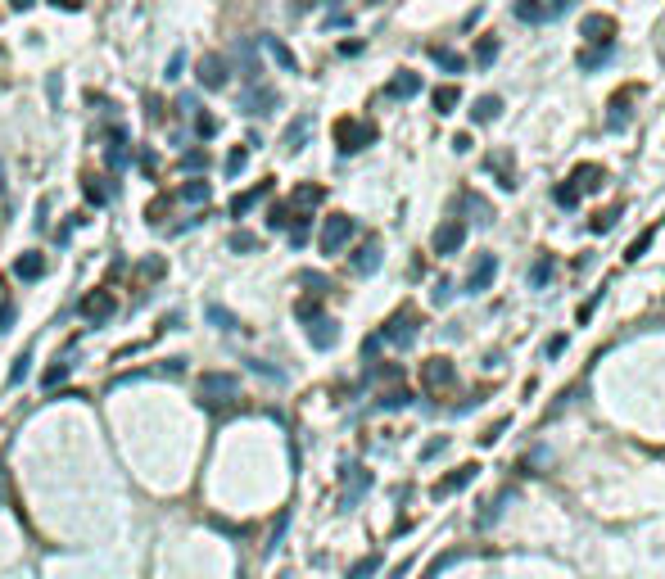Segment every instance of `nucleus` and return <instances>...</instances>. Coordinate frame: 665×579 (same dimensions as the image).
<instances>
[{"instance_id": "nucleus-19", "label": "nucleus", "mask_w": 665, "mask_h": 579, "mask_svg": "<svg viewBox=\"0 0 665 579\" xmlns=\"http://www.w3.org/2000/svg\"><path fill=\"white\" fill-rule=\"evenodd\" d=\"M416 91H421V77H416V73H398L390 87H385V95H390V100H407V95H416Z\"/></svg>"}, {"instance_id": "nucleus-35", "label": "nucleus", "mask_w": 665, "mask_h": 579, "mask_svg": "<svg viewBox=\"0 0 665 579\" xmlns=\"http://www.w3.org/2000/svg\"><path fill=\"white\" fill-rule=\"evenodd\" d=\"M430 55H435L439 64L448 68V73H462V64H466V59H462V55H453V50H448V45H435V50H430Z\"/></svg>"}, {"instance_id": "nucleus-23", "label": "nucleus", "mask_w": 665, "mask_h": 579, "mask_svg": "<svg viewBox=\"0 0 665 579\" xmlns=\"http://www.w3.org/2000/svg\"><path fill=\"white\" fill-rule=\"evenodd\" d=\"M430 100H435V113H453V109H458V100H462V91L448 82V87H439Z\"/></svg>"}, {"instance_id": "nucleus-6", "label": "nucleus", "mask_w": 665, "mask_h": 579, "mask_svg": "<svg viewBox=\"0 0 665 579\" xmlns=\"http://www.w3.org/2000/svg\"><path fill=\"white\" fill-rule=\"evenodd\" d=\"M462 245H466V222H462V218H448V222H439V227H435V240H430V249H435L439 258H453Z\"/></svg>"}, {"instance_id": "nucleus-55", "label": "nucleus", "mask_w": 665, "mask_h": 579, "mask_svg": "<svg viewBox=\"0 0 665 579\" xmlns=\"http://www.w3.org/2000/svg\"><path fill=\"white\" fill-rule=\"evenodd\" d=\"M59 10H82V5H87V0H55Z\"/></svg>"}, {"instance_id": "nucleus-43", "label": "nucleus", "mask_w": 665, "mask_h": 579, "mask_svg": "<svg viewBox=\"0 0 665 579\" xmlns=\"http://www.w3.org/2000/svg\"><path fill=\"white\" fill-rule=\"evenodd\" d=\"M322 195H326L322 186H299L295 190V204H322Z\"/></svg>"}, {"instance_id": "nucleus-25", "label": "nucleus", "mask_w": 665, "mask_h": 579, "mask_svg": "<svg viewBox=\"0 0 665 579\" xmlns=\"http://www.w3.org/2000/svg\"><path fill=\"white\" fill-rule=\"evenodd\" d=\"M498 109H502L498 95H480V100H475V109H471V118H475V122H489V118H498Z\"/></svg>"}, {"instance_id": "nucleus-51", "label": "nucleus", "mask_w": 665, "mask_h": 579, "mask_svg": "<svg viewBox=\"0 0 665 579\" xmlns=\"http://www.w3.org/2000/svg\"><path fill=\"white\" fill-rule=\"evenodd\" d=\"M204 163H208V159H204V154H199V150H195V154H185V159H181V168H190V172H199V168H204Z\"/></svg>"}, {"instance_id": "nucleus-58", "label": "nucleus", "mask_w": 665, "mask_h": 579, "mask_svg": "<svg viewBox=\"0 0 665 579\" xmlns=\"http://www.w3.org/2000/svg\"><path fill=\"white\" fill-rule=\"evenodd\" d=\"M0 186H5V181H0Z\"/></svg>"}, {"instance_id": "nucleus-44", "label": "nucleus", "mask_w": 665, "mask_h": 579, "mask_svg": "<svg viewBox=\"0 0 665 579\" xmlns=\"http://www.w3.org/2000/svg\"><path fill=\"white\" fill-rule=\"evenodd\" d=\"M439 453H448V435H439V439H430V444H425L421 449V462H435Z\"/></svg>"}, {"instance_id": "nucleus-26", "label": "nucleus", "mask_w": 665, "mask_h": 579, "mask_svg": "<svg viewBox=\"0 0 665 579\" xmlns=\"http://www.w3.org/2000/svg\"><path fill=\"white\" fill-rule=\"evenodd\" d=\"M616 218H620V204H611L607 213H593V222H589V231L593 236H607L611 227H616Z\"/></svg>"}, {"instance_id": "nucleus-50", "label": "nucleus", "mask_w": 665, "mask_h": 579, "mask_svg": "<svg viewBox=\"0 0 665 579\" xmlns=\"http://www.w3.org/2000/svg\"><path fill=\"white\" fill-rule=\"evenodd\" d=\"M145 113H150V118H164V100H159V95H145Z\"/></svg>"}, {"instance_id": "nucleus-57", "label": "nucleus", "mask_w": 665, "mask_h": 579, "mask_svg": "<svg viewBox=\"0 0 665 579\" xmlns=\"http://www.w3.org/2000/svg\"><path fill=\"white\" fill-rule=\"evenodd\" d=\"M10 5H14V10H27V5H32V0H10Z\"/></svg>"}, {"instance_id": "nucleus-4", "label": "nucleus", "mask_w": 665, "mask_h": 579, "mask_svg": "<svg viewBox=\"0 0 665 579\" xmlns=\"http://www.w3.org/2000/svg\"><path fill=\"white\" fill-rule=\"evenodd\" d=\"M416 326H421L416 313H412V308H403V313H394V317L381 326V339H385V344H394V349H412Z\"/></svg>"}, {"instance_id": "nucleus-8", "label": "nucleus", "mask_w": 665, "mask_h": 579, "mask_svg": "<svg viewBox=\"0 0 665 579\" xmlns=\"http://www.w3.org/2000/svg\"><path fill=\"white\" fill-rule=\"evenodd\" d=\"M475 475H480V466H475V462H466V466H458L453 475H444V480H439L430 493H435V498H453V493L471 489V484H475Z\"/></svg>"}, {"instance_id": "nucleus-15", "label": "nucleus", "mask_w": 665, "mask_h": 579, "mask_svg": "<svg viewBox=\"0 0 665 579\" xmlns=\"http://www.w3.org/2000/svg\"><path fill=\"white\" fill-rule=\"evenodd\" d=\"M570 181L579 186V195H584V190H602L607 186V168L602 163H579L575 172H570Z\"/></svg>"}, {"instance_id": "nucleus-9", "label": "nucleus", "mask_w": 665, "mask_h": 579, "mask_svg": "<svg viewBox=\"0 0 665 579\" xmlns=\"http://www.w3.org/2000/svg\"><path fill=\"white\" fill-rule=\"evenodd\" d=\"M493 276H498V258H493V253H480L475 267H471V276H466V295H484V290L493 285Z\"/></svg>"}, {"instance_id": "nucleus-30", "label": "nucleus", "mask_w": 665, "mask_h": 579, "mask_svg": "<svg viewBox=\"0 0 665 579\" xmlns=\"http://www.w3.org/2000/svg\"><path fill=\"white\" fill-rule=\"evenodd\" d=\"M507 430H512V416H498V421H493V426L480 435V449H493V444H498V439L507 435Z\"/></svg>"}, {"instance_id": "nucleus-42", "label": "nucleus", "mask_w": 665, "mask_h": 579, "mask_svg": "<svg viewBox=\"0 0 665 579\" xmlns=\"http://www.w3.org/2000/svg\"><path fill=\"white\" fill-rule=\"evenodd\" d=\"M290 222H295V218H290V208H285V204H276L272 213H267V227H276V231H285Z\"/></svg>"}, {"instance_id": "nucleus-45", "label": "nucleus", "mask_w": 665, "mask_h": 579, "mask_svg": "<svg viewBox=\"0 0 665 579\" xmlns=\"http://www.w3.org/2000/svg\"><path fill=\"white\" fill-rule=\"evenodd\" d=\"M453 561H462V552H444V557H435V561H430V570H425V579H439V570L453 566Z\"/></svg>"}, {"instance_id": "nucleus-18", "label": "nucleus", "mask_w": 665, "mask_h": 579, "mask_svg": "<svg viewBox=\"0 0 665 579\" xmlns=\"http://www.w3.org/2000/svg\"><path fill=\"white\" fill-rule=\"evenodd\" d=\"M376 267H381V245H376V240H367L358 253H353V272H358V276H371Z\"/></svg>"}, {"instance_id": "nucleus-17", "label": "nucleus", "mask_w": 665, "mask_h": 579, "mask_svg": "<svg viewBox=\"0 0 665 579\" xmlns=\"http://www.w3.org/2000/svg\"><path fill=\"white\" fill-rule=\"evenodd\" d=\"M45 267H50V262H45L41 253H23V258L14 262V276H19V281H41Z\"/></svg>"}, {"instance_id": "nucleus-36", "label": "nucleus", "mask_w": 665, "mask_h": 579, "mask_svg": "<svg viewBox=\"0 0 665 579\" xmlns=\"http://www.w3.org/2000/svg\"><path fill=\"white\" fill-rule=\"evenodd\" d=\"M172 199H190V204H204V199H208V186H204V181H190V186H181Z\"/></svg>"}, {"instance_id": "nucleus-32", "label": "nucleus", "mask_w": 665, "mask_h": 579, "mask_svg": "<svg viewBox=\"0 0 665 579\" xmlns=\"http://www.w3.org/2000/svg\"><path fill=\"white\" fill-rule=\"evenodd\" d=\"M552 199H556L561 208H575V204H579V186H575V181L566 177V181H561V186L552 190Z\"/></svg>"}, {"instance_id": "nucleus-46", "label": "nucleus", "mask_w": 665, "mask_h": 579, "mask_svg": "<svg viewBox=\"0 0 665 579\" xmlns=\"http://www.w3.org/2000/svg\"><path fill=\"white\" fill-rule=\"evenodd\" d=\"M272 55H276V59H281V64H285V68H290V73H299V64H295V55H290V50H285V45H281V41H272Z\"/></svg>"}, {"instance_id": "nucleus-11", "label": "nucleus", "mask_w": 665, "mask_h": 579, "mask_svg": "<svg viewBox=\"0 0 665 579\" xmlns=\"http://www.w3.org/2000/svg\"><path fill=\"white\" fill-rule=\"evenodd\" d=\"M308 344H313L317 353H326V349H335L339 344V326L330 317H322V313H317L313 321H308Z\"/></svg>"}, {"instance_id": "nucleus-41", "label": "nucleus", "mask_w": 665, "mask_h": 579, "mask_svg": "<svg viewBox=\"0 0 665 579\" xmlns=\"http://www.w3.org/2000/svg\"><path fill=\"white\" fill-rule=\"evenodd\" d=\"M493 55H498V41H493V36H480V41H475V59H480V64H489Z\"/></svg>"}, {"instance_id": "nucleus-34", "label": "nucleus", "mask_w": 665, "mask_h": 579, "mask_svg": "<svg viewBox=\"0 0 665 579\" xmlns=\"http://www.w3.org/2000/svg\"><path fill=\"white\" fill-rule=\"evenodd\" d=\"M652 236H656V231H643L638 240H629V249H624V262H638V258H643V253L652 249Z\"/></svg>"}, {"instance_id": "nucleus-54", "label": "nucleus", "mask_w": 665, "mask_h": 579, "mask_svg": "<svg viewBox=\"0 0 665 579\" xmlns=\"http://www.w3.org/2000/svg\"><path fill=\"white\" fill-rule=\"evenodd\" d=\"M453 150H458V154L471 150V136H466V131H462V136H453Z\"/></svg>"}, {"instance_id": "nucleus-2", "label": "nucleus", "mask_w": 665, "mask_h": 579, "mask_svg": "<svg viewBox=\"0 0 665 579\" xmlns=\"http://www.w3.org/2000/svg\"><path fill=\"white\" fill-rule=\"evenodd\" d=\"M367 489H371V470L344 462V470H339V512H353L367 498Z\"/></svg>"}, {"instance_id": "nucleus-21", "label": "nucleus", "mask_w": 665, "mask_h": 579, "mask_svg": "<svg viewBox=\"0 0 665 579\" xmlns=\"http://www.w3.org/2000/svg\"><path fill=\"white\" fill-rule=\"evenodd\" d=\"M629 95H633V87H624L620 95L611 100V118H607V127H611V131H620V127H624V118H629V109H624V104H629Z\"/></svg>"}, {"instance_id": "nucleus-29", "label": "nucleus", "mask_w": 665, "mask_h": 579, "mask_svg": "<svg viewBox=\"0 0 665 579\" xmlns=\"http://www.w3.org/2000/svg\"><path fill=\"white\" fill-rule=\"evenodd\" d=\"M227 249L231 253H253V249H258V236H249V231H231Z\"/></svg>"}, {"instance_id": "nucleus-13", "label": "nucleus", "mask_w": 665, "mask_h": 579, "mask_svg": "<svg viewBox=\"0 0 665 579\" xmlns=\"http://www.w3.org/2000/svg\"><path fill=\"white\" fill-rule=\"evenodd\" d=\"M512 498H516V489H512V484H507V489H498V498H489V503H484L480 512H475V530H489V525L498 521L502 512H507V503H512Z\"/></svg>"}, {"instance_id": "nucleus-10", "label": "nucleus", "mask_w": 665, "mask_h": 579, "mask_svg": "<svg viewBox=\"0 0 665 579\" xmlns=\"http://www.w3.org/2000/svg\"><path fill=\"white\" fill-rule=\"evenodd\" d=\"M579 32H584V41H593V45H611L616 41V19H611V14H589V19L579 23Z\"/></svg>"}, {"instance_id": "nucleus-47", "label": "nucleus", "mask_w": 665, "mask_h": 579, "mask_svg": "<svg viewBox=\"0 0 665 579\" xmlns=\"http://www.w3.org/2000/svg\"><path fill=\"white\" fill-rule=\"evenodd\" d=\"M195 131H199V136H204V141H208V136L218 131V122L208 118V113H195Z\"/></svg>"}, {"instance_id": "nucleus-39", "label": "nucleus", "mask_w": 665, "mask_h": 579, "mask_svg": "<svg viewBox=\"0 0 665 579\" xmlns=\"http://www.w3.org/2000/svg\"><path fill=\"white\" fill-rule=\"evenodd\" d=\"M516 19H525V23L543 19V5H539V0H516Z\"/></svg>"}, {"instance_id": "nucleus-31", "label": "nucleus", "mask_w": 665, "mask_h": 579, "mask_svg": "<svg viewBox=\"0 0 665 579\" xmlns=\"http://www.w3.org/2000/svg\"><path fill=\"white\" fill-rule=\"evenodd\" d=\"M27 372H32V349H23L19 358H14V367H10V385H23V381H27Z\"/></svg>"}, {"instance_id": "nucleus-1", "label": "nucleus", "mask_w": 665, "mask_h": 579, "mask_svg": "<svg viewBox=\"0 0 665 579\" xmlns=\"http://www.w3.org/2000/svg\"><path fill=\"white\" fill-rule=\"evenodd\" d=\"M195 398L204 407H218V403H231V398H240V376L231 372H204L195 385Z\"/></svg>"}, {"instance_id": "nucleus-16", "label": "nucleus", "mask_w": 665, "mask_h": 579, "mask_svg": "<svg viewBox=\"0 0 665 579\" xmlns=\"http://www.w3.org/2000/svg\"><path fill=\"white\" fill-rule=\"evenodd\" d=\"M267 195H272V181H258V186L240 190V195L231 199V218H245V213H249V208L258 204V199H267Z\"/></svg>"}, {"instance_id": "nucleus-53", "label": "nucleus", "mask_w": 665, "mask_h": 579, "mask_svg": "<svg viewBox=\"0 0 665 579\" xmlns=\"http://www.w3.org/2000/svg\"><path fill=\"white\" fill-rule=\"evenodd\" d=\"M448 299H453V285H448V281H439V290H435V304H448Z\"/></svg>"}, {"instance_id": "nucleus-24", "label": "nucleus", "mask_w": 665, "mask_h": 579, "mask_svg": "<svg viewBox=\"0 0 665 579\" xmlns=\"http://www.w3.org/2000/svg\"><path fill=\"white\" fill-rule=\"evenodd\" d=\"M204 313H208V321H213V326H218V330H240V321H236V313H227V308H222V304H208Z\"/></svg>"}, {"instance_id": "nucleus-3", "label": "nucleus", "mask_w": 665, "mask_h": 579, "mask_svg": "<svg viewBox=\"0 0 665 579\" xmlns=\"http://www.w3.org/2000/svg\"><path fill=\"white\" fill-rule=\"evenodd\" d=\"M371 141H376V127H371V122H362V118H339L335 122L339 154H358V150H367Z\"/></svg>"}, {"instance_id": "nucleus-27", "label": "nucleus", "mask_w": 665, "mask_h": 579, "mask_svg": "<svg viewBox=\"0 0 665 579\" xmlns=\"http://www.w3.org/2000/svg\"><path fill=\"white\" fill-rule=\"evenodd\" d=\"M381 412H398V407H412V394L407 389H390V394H381Z\"/></svg>"}, {"instance_id": "nucleus-52", "label": "nucleus", "mask_w": 665, "mask_h": 579, "mask_svg": "<svg viewBox=\"0 0 665 579\" xmlns=\"http://www.w3.org/2000/svg\"><path fill=\"white\" fill-rule=\"evenodd\" d=\"M141 276H164V258H150V262L141 267Z\"/></svg>"}, {"instance_id": "nucleus-22", "label": "nucleus", "mask_w": 665, "mask_h": 579, "mask_svg": "<svg viewBox=\"0 0 665 579\" xmlns=\"http://www.w3.org/2000/svg\"><path fill=\"white\" fill-rule=\"evenodd\" d=\"M308 131H313V118H299V122H290V131H285V150H290V154H295V150H304Z\"/></svg>"}, {"instance_id": "nucleus-56", "label": "nucleus", "mask_w": 665, "mask_h": 579, "mask_svg": "<svg viewBox=\"0 0 665 579\" xmlns=\"http://www.w3.org/2000/svg\"><path fill=\"white\" fill-rule=\"evenodd\" d=\"M407 570H412V561H403V566H394V575H390V579H403Z\"/></svg>"}, {"instance_id": "nucleus-38", "label": "nucleus", "mask_w": 665, "mask_h": 579, "mask_svg": "<svg viewBox=\"0 0 665 579\" xmlns=\"http://www.w3.org/2000/svg\"><path fill=\"white\" fill-rule=\"evenodd\" d=\"M82 190H87L91 204H109V186H100V177H87V186H82Z\"/></svg>"}, {"instance_id": "nucleus-33", "label": "nucleus", "mask_w": 665, "mask_h": 579, "mask_svg": "<svg viewBox=\"0 0 665 579\" xmlns=\"http://www.w3.org/2000/svg\"><path fill=\"white\" fill-rule=\"evenodd\" d=\"M68 372H73V362H55L50 372L41 376V389H55V385H64L68 381Z\"/></svg>"}, {"instance_id": "nucleus-40", "label": "nucleus", "mask_w": 665, "mask_h": 579, "mask_svg": "<svg viewBox=\"0 0 665 579\" xmlns=\"http://www.w3.org/2000/svg\"><path fill=\"white\" fill-rule=\"evenodd\" d=\"M245 159H249V150L245 145H236V150L227 154V177H240V168H245Z\"/></svg>"}, {"instance_id": "nucleus-5", "label": "nucleus", "mask_w": 665, "mask_h": 579, "mask_svg": "<svg viewBox=\"0 0 665 579\" xmlns=\"http://www.w3.org/2000/svg\"><path fill=\"white\" fill-rule=\"evenodd\" d=\"M353 231H358V222H353L349 213H330L326 227H322V253H339L353 240Z\"/></svg>"}, {"instance_id": "nucleus-48", "label": "nucleus", "mask_w": 665, "mask_h": 579, "mask_svg": "<svg viewBox=\"0 0 665 579\" xmlns=\"http://www.w3.org/2000/svg\"><path fill=\"white\" fill-rule=\"evenodd\" d=\"M543 353H548V358H561V353H566V335H552L543 344Z\"/></svg>"}, {"instance_id": "nucleus-14", "label": "nucleus", "mask_w": 665, "mask_h": 579, "mask_svg": "<svg viewBox=\"0 0 665 579\" xmlns=\"http://www.w3.org/2000/svg\"><path fill=\"white\" fill-rule=\"evenodd\" d=\"M199 87H204V91H222V87H227V64H222L218 55L199 59Z\"/></svg>"}, {"instance_id": "nucleus-37", "label": "nucleus", "mask_w": 665, "mask_h": 579, "mask_svg": "<svg viewBox=\"0 0 665 579\" xmlns=\"http://www.w3.org/2000/svg\"><path fill=\"white\" fill-rule=\"evenodd\" d=\"M607 55H611V45H589V50L579 55V68H598Z\"/></svg>"}, {"instance_id": "nucleus-28", "label": "nucleus", "mask_w": 665, "mask_h": 579, "mask_svg": "<svg viewBox=\"0 0 665 579\" xmlns=\"http://www.w3.org/2000/svg\"><path fill=\"white\" fill-rule=\"evenodd\" d=\"M376 570H381V552H371V557L353 561V566H349V579H371Z\"/></svg>"}, {"instance_id": "nucleus-7", "label": "nucleus", "mask_w": 665, "mask_h": 579, "mask_svg": "<svg viewBox=\"0 0 665 579\" xmlns=\"http://www.w3.org/2000/svg\"><path fill=\"white\" fill-rule=\"evenodd\" d=\"M77 317L91 321V326L109 321L113 317V290H91L87 299H77Z\"/></svg>"}, {"instance_id": "nucleus-20", "label": "nucleus", "mask_w": 665, "mask_h": 579, "mask_svg": "<svg viewBox=\"0 0 665 579\" xmlns=\"http://www.w3.org/2000/svg\"><path fill=\"white\" fill-rule=\"evenodd\" d=\"M552 272H556V258L552 253H539L534 267H530V290H543V285L552 281Z\"/></svg>"}, {"instance_id": "nucleus-49", "label": "nucleus", "mask_w": 665, "mask_h": 579, "mask_svg": "<svg viewBox=\"0 0 665 579\" xmlns=\"http://www.w3.org/2000/svg\"><path fill=\"white\" fill-rule=\"evenodd\" d=\"M19 317V308L14 304H0V335H5V330H10V321Z\"/></svg>"}, {"instance_id": "nucleus-12", "label": "nucleus", "mask_w": 665, "mask_h": 579, "mask_svg": "<svg viewBox=\"0 0 665 579\" xmlns=\"http://www.w3.org/2000/svg\"><path fill=\"white\" fill-rule=\"evenodd\" d=\"M453 376H458V367H453L448 358L421 362V385H425V389H444V385H453Z\"/></svg>"}]
</instances>
